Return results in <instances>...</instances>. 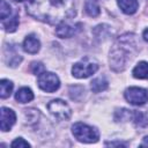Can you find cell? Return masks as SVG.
Masks as SVG:
<instances>
[{
	"instance_id": "7",
	"label": "cell",
	"mask_w": 148,
	"mask_h": 148,
	"mask_svg": "<svg viewBox=\"0 0 148 148\" xmlns=\"http://www.w3.org/2000/svg\"><path fill=\"white\" fill-rule=\"evenodd\" d=\"M125 99L133 105H143L148 102V91L139 87H130L124 92Z\"/></svg>"
},
{
	"instance_id": "10",
	"label": "cell",
	"mask_w": 148,
	"mask_h": 148,
	"mask_svg": "<svg viewBox=\"0 0 148 148\" xmlns=\"http://www.w3.org/2000/svg\"><path fill=\"white\" fill-rule=\"evenodd\" d=\"M16 121V114L15 112L6 106L1 108V121H0V128L2 132H7L9 131L13 125Z\"/></svg>"
},
{
	"instance_id": "27",
	"label": "cell",
	"mask_w": 148,
	"mask_h": 148,
	"mask_svg": "<svg viewBox=\"0 0 148 148\" xmlns=\"http://www.w3.org/2000/svg\"><path fill=\"white\" fill-rule=\"evenodd\" d=\"M142 37H143V39H145L146 42H148V28H147L146 30H143V34H142Z\"/></svg>"
},
{
	"instance_id": "11",
	"label": "cell",
	"mask_w": 148,
	"mask_h": 148,
	"mask_svg": "<svg viewBox=\"0 0 148 148\" xmlns=\"http://www.w3.org/2000/svg\"><path fill=\"white\" fill-rule=\"evenodd\" d=\"M22 47H23V50L25 52H28L30 54H35L40 49V42H39V39L37 38L36 35L30 34V35H28L24 38L23 44H22Z\"/></svg>"
},
{
	"instance_id": "19",
	"label": "cell",
	"mask_w": 148,
	"mask_h": 148,
	"mask_svg": "<svg viewBox=\"0 0 148 148\" xmlns=\"http://www.w3.org/2000/svg\"><path fill=\"white\" fill-rule=\"evenodd\" d=\"M13 82L7 80V79H2L0 81V96L1 98H7L10 96L12 91H13Z\"/></svg>"
},
{
	"instance_id": "26",
	"label": "cell",
	"mask_w": 148,
	"mask_h": 148,
	"mask_svg": "<svg viewBox=\"0 0 148 148\" xmlns=\"http://www.w3.org/2000/svg\"><path fill=\"white\" fill-rule=\"evenodd\" d=\"M140 146H141V147H148V135L143 138V140H142V142H141Z\"/></svg>"
},
{
	"instance_id": "15",
	"label": "cell",
	"mask_w": 148,
	"mask_h": 148,
	"mask_svg": "<svg viewBox=\"0 0 148 148\" xmlns=\"http://www.w3.org/2000/svg\"><path fill=\"white\" fill-rule=\"evenodd\" d=\"M1 24H2L3 30H6L7 32H14L16 28L18 27V14L15 13L14 15L7 17L6 20H2Z\"/></svg>"
},
{
	"instance_id": "8",
	"label": "cell",
	"mask_w": 148,
	"mask_h": 148,
	"mask_svg": "<svg viewBox=\"0 0 148 148\" xmlns=\"http://www.w3.org/2000/svg\"><path fill=\"white\" fill-rule=\"evenodd\" d=\"M81 28H82L81 23L72 24V23H68V22L64 21V22L57 24L56 35L60 38H69V37H73L74 35L79 34L81 31Z\"/></svg>"
},
{
	"instance_id": "28",
	"label": "cell",
	"mask_w": 148,
	"mask_h": 148,
	"mask_svg": "<svg viewBox=\"0 0 148 148\" xmlns=\"http://www.w3.org/2000/svg\"><path fill=\"white\" fill-rule=\"evenodd\" d=\"M14 1H16V2H22V1H24V0H14Z\"/></svg>"
},
{
	"instance_id": "6",
	"label": "cell",
	"mask_w": 148,
	"mask_h": 148,
	"mask_svg": "<svg viewBox=\"0 0 148 148\" xmlns=\"http://www.w3.org/2000/svg\"><path fill=\"white\" fill-rule=\"evenodd\" d=\"M37 83H38V87L46 92H53V91L58 90L60 87L59 77L54 73L46 72V71L43 72L40 75H38Z\"/></svg>"
},
{
	"instance_id": "13",
	"label": "cell",
	"mask_w": 148,
	"mask_h": 148,
	"mask_svg": "<svg viewBox=\"0 0 148 148\" xmlns=\"http://www.w3.org/2000/svg\"><path fill=\"white\" fill-rule=\"evenodd\" d=\"M117 3L121 9V12L127 15L134 14L139 7L138 0H117Z\"/></svg>"
},
{
	"instance_id": "12",
	"label": "cell",
	"mask_w": 148,
	"mask_h": 148,
	"mask_svg": "<svg viewBox=\"0 0 148 148\" xmlns=\"http://www.w3.org/2000/svg\"><path fill=\"white\" fill-rule=\"evenodd\" d=\"M132 119L138 127H146L148 125V110H133Z\"/></svg>"
},
{
	"instance_id": "14",
	"label": "cell",
	"mask_w": 148,
	"mask_h": 148,
	"mask_svg": "<svg viewBox=\"0 0 148 148\" xmlns=\"http://www.w3.org/2000/svg\"><path fill=\"white\" fill-rule=\"evenodd\" d=\"M15 99L20 103H28L34 99V92L28 87L20 88L15 94Z\"/></svg>"
},
{
	"instance_id": "18",
	"label": "cell",
	"mask_w": 148,
	"mask_h": 148,
	"mask_svg": "<svg viewBox=\"0 0 148 148\" xmlns=\"http://www.w3.org/2000/svg\"><path fill=\"white\" fill-rule=\"evenodd\" d=\"M109 87V82L104 76H98L96 79H94L90 82V88L94 92H101L104 91L106 88Z\"/></svg>"
},
{
	"instance_id": "4",
	"label": "cell",
	"mask_w": 148,
	"mask_h": 148,
	"mask_svg": "<svg viewBox=\"0 0 148 148\" xmlns=\"http://www.w3.org/2000/svg\"><path fill=\"white\" fill-rule=\"evenodd\" d=\"M47 110L51 113V116L54 119H57L58 121L68 120L72 116V110H71L69 105L60 98L52 99L47 104Z\"/></svg>"
},
{
	"instance_id": "21",
	"label": "cell",
	"mask_w": 148,
	"mask_h": 148,
	"mask_svg": "<svg viewBox=\"0 0 148 148\" xmlns=\"http://www.w3.org/2000/svg\"><path fill=\"white\" fill-rule=\"evenodd\" d=\"M12 16V7L6 0H0V18L6 20L7 17Z\"/></svg>"
},
{
	"instance_id": "1",
	"label": "cell",
	"mask_w": 148,
	"mask_h": 148,
	"mask_svg": "<svg viewBox=\"0 0 148 148\" xmlns=\"http://www.w3.org/2000/svg\"><path fill=\"white\" fill-rule=\"evenodd\" d=\"M25 10L34 18L49 24H59L76 14L75 0H28Z\"/></svg>"
},
{
	"instance_id": "24",
	"label": "cell",
	"mask_w": 148,
	"mask_h": 148,
	"mask_svg": "<svg viewBox=\"0 0 148 148\" xmlns=\"http://www.w3.org/2000/svg\"><path fill=\"white\" fill-rule=\"evenodd\" d=\"M10 146L13 147V148H29V147H31L30 146V143L28 142V141H25L23 138H16L12 143H10Z\"/></svg>"
},
{
	"instance_id": "5",
	"label": "cell",
	"mask_w": 148,
	"mask_h": 148,
	"mask_svg": "<svg viewBox=\"0 0 148 148\" xmlns=\"http://www.w3.org/2000/svg\"><path fill=\"white\" fill-rule=\"evenodd\" d=\"M98 69L97 62L90 60L89 58H84L77 62H75L72 67V74L73 76L77 79H86L95 74Z\"/></svg>"
},
{
	"instance_id": "20",
	"label": "cell",
	"mask_w": 148,
	"mask_h": 148,
	"mask_svg": "<svg viewBox=\"0 0 148 148\" xmlns=\"http://www.w3.org/2000/svg\"><path fill=\"white\" fill-rule=\"evenodd\" d=\"M132 111L127 109H117L114 112V119L116 121H127L132 119Z\"/></svg>"
},
{
	"instance_id": "25",
	"label": "cell",
	"mask_w": 148,
	"mask_h": 148,
	"mask_svg": "<svg viewBox=\"0 0 148 148\" xmlns=\"http://www.w3.org/2000/svg\"><path fill=\"white\" fill-rule=\"evenodd\" d=\"M105 145L106 146H126L125 143H121V142H106Z\"/></svg>"
},
{
	"instance_id": "23",
	"label": "cell",
	"mask_w": 148,
	"mask_h": 148,
	"mask_svg": "<svg viewBox=\"0 0 148 148\" xmlns=\"http://www.w3.org/2000/svg\"><path fill=\"white\" fill-rule=\"evenodd\" d=\"M30 69H31L32 74H35V75H40L43 72H45L44 65H43L42 62H39V61H34V62L31 64Z\"/></svg>"
},
{
	"instance_id": "3",
	"label": "cell",
	"mask_w": 148,
	"mask_h": 148,
	"mask_svg": "<svg viewBox=\"0 0 148 148\" xmlns=\"http://www.w3.org/2000/svg\"><path fill=\"white\" fill-rule=\"evenodd\" d=\"M72 133L76 140L84 143H92L97 142L99 139V133L96 127L89 126L84 123H75L72 126Z\"/></svg>"
},
{
	"instance_id": "2",
	"label": "cell",
	"mask_w": 148,
	"mask_h": 148,
	"mask_svg": "<svg viewBox=\"0 0 148 148\" xmlns=\"http://www.w3.org/2000/svg\"><path fill=\"white\" fill-rule=\"evenodd\" d=\"M138 46L139 43L134 34H125L118 37L110 50V67L114 72L124 71L128 61H131L135 57Z\"/></svg>"
},
{
	"instance_id": "22",
	"label": "cell",
	"mask_w": 148,
	"mask_h": 148,
	"mask_svg": "<svg viewBox=\"0 0 148 148\" xmlns=\"http://www.w3.org/2000/svg\"><path fill=\"white\" fill-rule=\"evenodd\" d=\"M25 117L29 120L28 121L29 124H31L32 121L36 123L38 120V117H39V112L36 109H29V110H25Z\"/></svg>"
},
{
	"instance_id": "17",
	"label": "cell",
	"mask_w": 148,
	"mask_h": 148,
	"mask_svg": "<svg viewBox=\"0 0 148 148\" xmlns=\"http://www.w3.org/2000/svg\"><path fill=\"white\" fill-rule=\"evenodd\" d=\"M84 10L86 13L91 16V17H96L99 15L101 13V8H99V3L98 0H86L84 1Z\"/></svg>"
},
{
	"instance_id": "16",
	"label": "cell",
	"mask_w": 148,
	"mask_h": 148,
	"mask_svg": "<svg viewBox=\"0 0 148 148\" xmlns=\"http://www.w3.org/2000/svg\"><path fill=\"white\" fill-rule=\"evenodd\" d=\"M132 74L135 79H148V62L147 61H140L132 71Z\"/></svg>"
},
{
	"instance_id": "9",
	"label": "cell",
	"mask_w": 148,
	"mask_h": 148,
	"mask_svg": "<svg viewBox=\"0 0 148 148\" xmlns=\"http://www.w3.org/2000/svg\"><path fill=\"white\" fill-rule=\"evenodd\" d=\"M3 60L7 66L16 67L22 61V56L20 54L15 45H6L3 47Z\"/></svg>"
}]
</instances>
